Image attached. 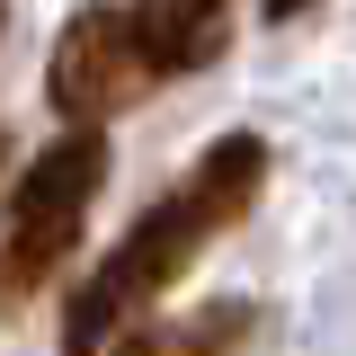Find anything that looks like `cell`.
Masks as SVG:
<instances>
[{
	"label": "cell",
	"mask_w": 356,
	"mask_h": 356,
	"mask_svg": "<svg viewBox=\"0 0 356 356\" xmlns=\"http://www.w3.org/2000/svg\"><path fill=\"white\" fill-rule=\"evenodd\" d=\"M259 187H267V143H259V134H222L214 152H205V161L178 178L107 259L89 267V285H72L63 348H72V356H107L134 321L196 267V250H205L214 232H232V222L259 205Z\"/></svg>",
	"instance_id": "obj_1"
},
{
	"label": "cell",
	"mask_w": 356,
	"mask_h": 356,
	"mask_svg": "<svg viewBox=\"0 0 356 356\" xmlns=\"http://www.w3.org/2000/svg\"><path fill=\"white\" fill-rule=\"evenodd\" d=\"M222 44H232V18L222 9H81L63 36H54V72H44V98L72 134H98L116 107L152 98L161 81H187L205 72Z\"/></svg>",
	"instance_id": "obj_2"
},
{
	"label": "cell",
	"mask_w": 356,
	"mask_h": 356,
	"mask_svg": "<svg viewBox=\"0 0 356 356\" xmlns=\"http://www.w3.org/2000/svg\"><path fill=\"white\" fill-rule=\"evenodd\" d=\"M98 187H107V143L98 134H63V143H44L36 161L18 170L9 214H0V321L27 312L44 294V276L72 259Z\"/></svg>",
	"instance_id": "obj_3"
},
{
	"label": "cell",
	"mask_w": 356,
	"mask_h": 356,
	"mask_svg": "<svg viewBox=\"0 0 356 356\" xmlns=\"http://www.w3.org/2000/svg\"><path fill=\"white\" fill-rule=\"evenodd\" d=\"M259 339V312L250 303H205L187 321H161V330H134L116 356H241Z\"/></svg>",
	"instance_id": "obj_4"
},
{
	"label": "cell",
	"mask_w": 356,
	"mask_h": 356,
	"mask_svg": "<svg viewBox=\"0 0 356 356\" xmlns=\"http://www.w3.org/2000/svg\"><path fill=\"white\" fill-rule=\"evenodd\" d=\"M0 170H9V134H0Z\"/></svg>",
	"instance_id": "obj_5"
}]
</instances>
